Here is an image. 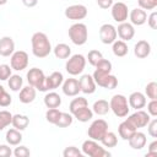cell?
<instances>
[{
    "mask_svg": "<svg viewBox=\"0 0 157 157\" xmlns=\"http://www.w3.org/2000/svg\"><path fill=\"white\" fill-rule=\"evenodd\" d=\"M4 91H5V88H4V86H1V85H0V94H1V93H2Z\"/></svg>",
    "mask_w": 157,
    "mask_h": 157,
    "instance_id": "obj_54",
    "label": "cell"
},
{
    "mask_svg": "<svg viewBox=\"0 0 157 157\" xmlns=\"http://www.w3.org/2000/svg\"><path fill=\"white\" fill-rule=\"evenodd\" d=\"M145 96H147L150 99H157V83L155 81H151L146 85Z\"/></svg>",
    "mask_w": 157,
    "mask_h": 157,
    "instance_id": "obj_39",
    "label": "cell"
},
{
    "mask_svg": "<svg viewBox=\"0 0 157 157\" xmlns=\"http://www.w3.org/2000/svg\"><path fill=\"white\" fill-rule=\"evenodd\" d=\"M129 20L132 26H142L144 23H146L147 13L145 10L140 7H135L129 12Z\"/></svg>",
    "mask_w": 157,
    "mask_h": 157,
    "instance_id": "obj_17",
    "label": "cell"
},
{
    "mask_svg": "<svg viewBox=\"0 0 157 157\" xmlns=\"http://www.w3.org/2000/svg\"><path fill=\"white\" fill-rule=\"evenodd\" d=\"M112 50H113V54L118 58H123L128 54L129 52V48H128V44L126 42L121 40V39H115L113 43H112Z\"/></svg>",
    "mask_w": 157,
    "mask_h": 157,
    "instance_id": "obj_26",
    "label": "cell"
},
{
    "mask_svg": "<svg viewBox=\"0 0 157 157\" xmlns=\"http://www.w3.org/2000/svg\"><path fill=\"white\" fill-rule=\"evenodd\" d=\"M12 114L9 110H0V131L11 125Z\"/></svg>",
    "mask_w": 157,
    "mask_h": 157,
    "instance_id": "obj_37",
    "label": "cell"
},
{
    "mask_svg": "<svg viewBox=\"0 0 157 157\" xmlns=\"http://www.w3.org/2000/svg\"><path fill=\"white\" fill-rule=\"evenodd\" d=\"M12 103V97L10 96L9 92L4 91L1 94H0V107H9L10 104Z\"/></svg>",
    "mask_w": 157,
    "mask_h": 157,
    "instance_id": "obj_46",
    "label": "cell"
},
{
    "mask_svg": "<svg viewBox=\"0 0 157 157\" xmlns=\"http://www.w3.org/2000/svg\"><path fill=\"white\" fill-rule=\"evenodd\" d=\"M64 81V76L60 71H53L49 76L45 77V86H47V91H52L55 88H59L63 85Z\"/></svg>",
    "mask_w": 157,
    "mask_h": 157,
    "instance_id": "obj_19",
    "label": "cell"
},
{
    "mask_svg": "<svg viewBox=\"0 0 157 157\" xmlns=\"http://www.w3.org/2000/svg\"><path fill=\"white\" fill-rule=\"evenodd\" d=\"M29 124V118L27 115H23V114H15L12 115V121H11V125L20 130V131H23Z\"/></svg>",
    "mask_w": 157,
    "mask_h": 157,
    "instance_id": "obj_28",
    "label": "cell"
},
{
    "mask_svg": "<svg viewBox=\"0 0 157 157\" xmlns=\"http://www.w3.org/2000/svg\"><path fill=\"white\" fill-rule=\"evenodd\" d=\"M92 77L97 86L103 87L105 90H114L118 86V78L114 75H112V72L107 74V72H101L98 70H94Z\"/></svg>",
    "mask_w": 157,
    "mask_h": 157,
    "instance_id": "obj_7",
    "label": "cell"
},
{
    "mask_svg": "<svg viewBox=\"0 0 157 157\" xmlns=\"http://www.w3.org/2000/svg\"><path fill=\"white\" fill-rule=\"evenodd\" d=\"M7 85H9V88H10L11 91H13V92H20V90H21L22 86H23V78H22L20 75H17V74L11 75V76L9 77V80H7Z\"/></svg>",
    "mask_w": 157,
    "mask_h": 157,
    "instance_id": "obj_32",
    "label": "cell"
},
{
    "mask_svg": "<svg viewBox=\"0 0 157 157\" xmlns=\"http://www.w3.org/2000/svg\"><path fill=\"white\" fill-rule=\"evenodd\" d=\"M101 59H103V54H102L99 50H97V49H92V50L88 52L87 58H86V61H88L90 65L96 66L97 63H98Z\"/></svg>",
    "mask_w": 157,
    "mask_h": 157,
    "instance_id": "obj_36",
    "label": "cell"
},
{
    "mask_svg": "<svg viewBox=\"0 0 157 157\" xmlns=\"http://www.w3.org/2000/svg\"><path fill=\"white\" fill-rule=\"evenodd\" d=\"M5 139H6V142L11 146H17L21 144L22 141V134L20 130L15 129V128H11L6 131V135H5Z\"/></svg>",
    "mask_w": 157,
    "mask_h": 157,
    "instance_id": "obj_27",
    "label": "cell"
},
{
    "mask_svg": "<svg viewBox=\"0 0 157 157\" xmlns=\"http://www.w3.org/2000/svg\"><path fill=\"white\" fill-rule=\"evenodd\" d=\"M88 105V101L85 98V97H76L74 98L71 102H70V105H69V110L71 114H74L76 110L83 108V107H87Z\"/></svg>",
    "mask_w": 157,
    "mask_h": 157,
    "instance_id": "obj_33",
    "label": "cell"
},
{
    "mask_svg": "<svg viewBox=\"0 0 157 157\" xmlns=\"http://www.w3.org/2000/svg\"><path fill=\"white\" fill-rule=\"evenodd\" d=\"M81 151L83 155L90 156V157H108V156H110V152L108 150H105L103 146H101L98 144V141L92 140V139H88L82 142Z\"/></svg>",
    "mask_w": 157,
    "mask_h": 157,
    "instance_id": "obj_4",
    "label": "cell"
},
{
    "mask_svg": "<svg viewBox=\"0 0 157 157\" xmlns=\"http://www.w3.org/2000/svg\"><path fill=\"white\" fill-rule=\"evenodd\" d=\"M117 34L119 36V38L124 42H129L134 38L135 36V28L130 22H121L118 25L117 28Z\"/></svg>",
    "mask_w": 157,
    "mask_h": 157,
    "instance_id": "obj_15",
    "label": "cell"
},
{
    "mask_svg": "<svg viewBox=\"0 0 157 157\" xmlns=\"http://www.w3.org/2000/svg\"><path fill=\"white\" fill-rule=\"evenodd\" d=\"M60 113H61V112H60L58 108H48V110L45 112V119H47V121L55 125V123H56L58 119H59Z\"/></svg>",
    "mask_w": 157,
    "mask_h": 157,
    "instance_id": "obj_38",
    "label": "cell"
},
{
    "mask_svg": "<svg viewBox=\"0 0 157 157\" xmlns=\"http://www.w3.org/2000/svg\"><path fill=\"white\" fill-rule=\"evenodd\" d=\"M15 52V42L10 36H5L0 38V55L1 56H11Z\"/></svg>",
    "mask_w": 157,
    "mask_h": 157,
    "instance_id": "obj_22",
    "label": "cell"
},
{
    "mask_svg": "<svg viewBox=\"0 0 157 157\" xmlns=\"http://www.w3.org/2000/svg\"><path fill=\"white\" fill-rule=\"evenodd\" d=\"M109 108L110 110L114 113V115H117L118 118H125L129 115V103H128V98L124 94H114L110 98L109 102Z\"/></svg>",
    "mask_w": 157,
    "mask_h": 157,
    "instance_id": "obj_3",
    "label": "cell"
},
{
    "mask_svg": "<svg viewBox=\"0 0 157 157\" xmlns=\"http://www.w3.org/2000/svg\"><path fill=\"white\" fill-rule=\"evenodd\" d=\"M147 25L150 26V28L152 29H156L157 28V12L156 11H152L150 13V16L147 17Z\"/></svg>",
    "mask_w": 157,
    "mask_h": 157,
    "instance_id": "obj_48",
    "label": "cell"
},
{
    "mask_svg": "<svg viewBox=\"0 0 157 157\" xmlns=\"http://www.w3.org/2000/svg\"><path fill=\"white\" fill-rule=\"evenodd\" d=\"M146 156H157V140H153L148 145V151H147Z\"/></svg>",
    "mask_w": 157,
    "mask_h": 157,
    "instance_id": "obj_50",
    "label": "cell"
},
{
    "mask_svg": "<svg viewBox=\"0 0 157 157\" xmlns=\"http://www.w3.org/2000/svg\"><path fill=\"white\" fill-rule=\"evenodd\" d=\"M74 121V115L71 113H66V112H61L59 115L58 121L55 123V125L58 128H67L72 124Z\"/></svg>",
    "mask_w": 157,
    "mask_h": 157,
    "instance_id": "obj_34",
    "label": "cell"
},
{
    "mask_svg": "<svg viewBox=\"0 0 157 157\" xmlns=\"http://www.w3.org/2000/svg\"><path fill=\"white\" fill-rule=\"evenodd\" d=\"M99 142H102L103 147H108V148L115 147L118 144V136L113 131H107V134L103 136V139Z\"/></svg>",
    "mask_w": 157,
    "mask_h": 157,
    "instance_id": "obj_35",
    "label": "cell"
},
{
    "mask_svg": "<svg viewBox=\"0 0 157 157\" xmlns=\"http://www.w3.org/2000/svg\"><path fill=\"white\" fill-rule=\"evenodd\" d=\"M6 2H7V0H0V6H1V5H5Z\"/></svg>",
    "mask_w": 157,
    "mask_h": 157,
    "instance_id": "obj_53",
    "label": "cell"
},
{
    "mask_svg": "<svg viewBox=\"0 0 157 157\" xmlns=\"http://www.w3.org/2000/svg\"><path fill=\"white\" fill-rule=\"evenodd\" d=\"M128 103H129V107L135 110L142 109L146 105V96L139 91L132 92L128 98Z\"/></svg>",
    "mask_w": 157,
    "mask_h": 157,
    "instance_id": "obj_18",
    "label": "cell"
},
{
    "mask_svg": "<svg viewBox=\"0 0 157 157\" xmlns=\"http://www.w3.org/2000/svg\"><path fill=\"white\" fill-rule=\"evenodd\" d=\"M22 2L27 7H34L38 4V0H22Z\"/></svg>",
    "mask_w": 157,
    "mask_h": 157,
    "instance_id": "obj_52",
    "label": "cell"
},
{
    "mask_svg": "<svg viewBox=\"0 0 157 157\" xmlns=\"http://www.w3.org/2000/svg\"><path fill=\"white\" fill-rule=\"evenodd\" d=\"M36 96H37V90L33 86L28 85V86H25L20 90L18 99L23 104H29L36 99Z\"/></svg>",
    "mask_w": 157,
    "mask_h": 157,
    "instance_id": "obj_20",
    "label": "cell"
},
{
    "mask_svg": "<svg viewBox=\"0 0 157 157\" xmlns=\"http://www.w3.org/2000/svg\"><path fill=\"white\" fill-rule=\"evenodd\" d=\"M86 66V58L82 54H74L67 58L65 64V70L71 76L81 75Z\"/></svg>",
    "mask_w": 157,
    "mask_h": 157,
    "instance_id": "obj_5",
    "label": "cell"
},
{
    "mask_svg": "<svg viewBox=\"0 0 157 157\" xmlns=\"http://www.w3.org/2000/svg\"><path fill=\"white\" fill-rule=\"evenodd\" d=\"M117 37V28L112 23H104L99 27V39L103 44H112Z\"/></svg>",
    "mask_w": 157,
    "mask_h": 157,
    "instance_id": "obj_13",
    "label": "cell"
},
{
    "mask_svg": "<svg viewBox=\"0 0 157 157\" xmlns=\"http://www.w3.org/2000/svg\"><path fill=\"white\" fill-rule=\"evenodd\" d=\"M31 44H32V53L36 58H39V59L47 58L53 52L50 40H49L48 36L43 32L33 33V36L31 38Z\"/></svg>",
    "mask_w": 157,
    "mask_h": 157,
    "instance_id": "obj_1",
    "label": "cell"
},
{
    "mask_svg": "<svg viewBox=\"0 0 157 157\" xmlns=\"http://www.w3.org/2000/svg\"><path fill=\"white\" fill-rule=\"evenodd\" d=\"M78 83H80L81 92H83L85 94H92V93H94L96 87H97V85H96L92 75H90V74L82 75L78 78Z\"/></svg>",
    "mask_w": 157,
    "mask_h": 157,
    "instance_id": "obj_16",
    "label": "cell"
},
{
    "mask_svg": "<svg viewBox=\"0 0 157 157\" xmlns=\"http://www.w3.org/2000/svg\"><path fill=\"white\" fill-rule=\"evenodd\" d=\"M44 104L47 108H59L61 105V97L54 91H48V93L44 96Z\"/></svg>",
    "mask_w": 157,
    "mask_h": 157,
    "instance_id": "obj_25",
    "label": "cell"
},
{
    "mask_svg": "<svg viewBox=\"0 0 157 157\" xmlns=\"http://www.w3.org/2000/svg\"><path fill=\"white\" fill-rule=\"evenodd\" d=\"M136 131V129L125 119L124 121H121L118 126V132H119V136L123 139V140H129L131 137V135Z\"/></svg>",
    "mask_w": 157,
    "mask_h": 157,
    "instance_id": "obj_24",
    "label": "cell"
},
{
    "mask_svg": "<svg viewBox=\"0 0 157 157\" xmlns=\"http://www.w3.org/2000/svg\"><path fill=\"white\" fill-rule=\"evenodd\" d=\"M12 155L15 157H28V156H31V151L27 146L17 145V147L12 151Z\"/></svg>",
    "mask_w": 157,
    "mask_h": 157,
    "instance_id": "obj_42",
    "label": "cell"
},
{
    "mask_svg": "<svg viewBox=\"0 0 157 157\" xmlns=\"http://www.w3.org/2000/svg\"><path fill=\"white\" fill-rule=\"evenodd\" d=\"M28 54L25 50H16L10 56V66L15 71H22L28 66Z\"/></svg>",
    "mask_w": 157,
    "mask_h": 157,
    "instance_id": "obj_9",
    "label": "cell"
},
{
    "mask_svg": "<svg viewBox=\"0 0 157 157\" xmlns=\"http://www.w3.org/2000/svg\"><path fill=\"white\" fill-rule=\"evenodd\" d=\"M109 110H110L109 102L105 99H98L92 105V112H93V114H97V115H105V114H108Z\"/></svg>",
    "mask_w": 157,
    "mask_h": 157,
    "instance_id": "obj_30",
    "label": "cell"
},
{
    "mask_svg": "<svg viewBox=\"0 0 157 157\" xmlns=\"http://www.w3.org/2000/svg\"><path fill=\"white\" fill-rule=\"evenodd\" d=\"M107 131H108V123L104 119H96L88 126L87 135H88V139H92L99 142L103 139V136L107 134Z\"/></svg>",
    "mask_w": 157,
    "mask_h": 157,
    "instance_id": "obj_8",
    "label": "cell"
},
{
    "mask_svg": "<svg viewBox=\"0 0 157 157\" xmlns=\"http://www.w3.org/2000/svg\"><path fill=\"white\" fill-rule=\"evenodd\" d=\"M110 13H112V17H113V20L115 22H118V23L125 22L129 18V9H128V5L125 2H121V1L113 2L112 7H110Z\"/></svg>",
    "mask_w": 157,
    "mask_h": 157,
    "instance_id": "obj_11",
    "label": "cell"
},
{
    "mask_svg": "<svg viewBox=\"0 0 157 157\" xmlns=\"http://www.w3.org/2000/svg\"><path fill=\"white\" fill-rule=\"evenodd\" d=\"M97 1V5L101 7V9H103V10H108V9H110L112 7V5H113V0H96Z\"/></svg>",
    "mask_w": 157,
    "mask_h": 157,
    "instance_id": "obj_51",
    "label": "cell"
},
{
    "mask_svg": "<svg viewBox=\"0 0 157 157\" xmlns=\"http://www.w3.org/2000/svg\"><path fill=\"white\" fill-rule=\"evenodd\" d=\"M150 53H151V45H150V43H148L147 40H145V39L139 40V42L134 45V54H135V56L139 58V59H145V58H147V56L150 55Z\"/></svg>",
    "mask_w": 157,
    "mask_h": 157,
    "instance_id": "obj_23",
    "label": "cell"
},
{
    "mask_svg": "<svg viewBox=\"0 0 157 157\" xmlns=\"http://www.w3.org/2000/svg\"><path fill=\"white\" fill-rule=\"evenodd\" d=\"M70 40L75 45H83L88 39V29L87 26L82 22H76L69 27L67 31Z\"/></svg>",
    "mask_w": 157,
    "mask_h": 157,
    "instance_id": "obj_2",
    "label": "cell"
},
{
    "mask_svg": "<svg viewBox=\"0 0 157 157\" xmlns=\"http://www.w3.org/2000/svg\"><path fill=\"white\" fill-rule=\"evenodd\" d=\"M72 115H74V118H76L78 121H81V123H87L88 120H91V119L93 118V112H92V109L88 108V105H87V107H83V108L76 110Z\"/></svg>",
    "mask_w": 157,
    "mask_h": 157,
    "instance_id": "obj_31",
    "label": "cell"
},
{
    "mask_svg": "<svg viewBox=\"0 0 157 157\" xmlns=\"http://www.w3.org/2000/svg\"><path fill=\"white\" fill-rule=\"evenodd\" d=\"M65 17L69 18V20H74V21H80V20H83L87 13H88V10L85 5L82 4H74V5H70L65 9Z\"/></svg>",
    "mask_w": 157,
    "mask_h": 157,
    "instance_id": "obj_12",
    "label": "cell"
},
{
    "mask_svg": "<svg viewBox=\"0 0 157 157\" xmlns=\"http://www.w3.org/2000/svg\"><path fill=\"white\" fill-rule=\"evenodd\" d=\"M12 75V69L7 64L0 65V81H7L9 77Z\"/></svg>",
    "mask_w": 157,
    "mask_h": 157,
    "instance_id": "obj_43",
    "label": "cell"
},
{
    "mask_svg": "<svg viewBox=\"0 0 157 157\" xmlns=\"http://www.w3.org/2000/svg\"><path fill=\"white\" fill-rule=\"evenodd\" d=\"M27 77V82L28 85L33 86L36 90L40 91V92H47V86H45V75L43 72L42 69L38 67H32L27 71L26 74Z\"/></svg>",
    "mask_w": 157,
    "mask_h": 157,
    "instance_id": "obj_6",
    "label": "cell"
},
{
    "mask_svg": "<svg viewBox=\"0 0 157 157\" xmlns=\"http://www.w3.org/2000/svg\"><path fill=\"white\" fill-rule=\"evenodd\" d=\"M82 151H80L76 146H69L63 151L64 157H82Z\"/></svg>",
    "mask_w": 157,
    "mask_h": 157,
    "instance_id": "obj_41",
    "label": "cell"
},
{
    "mask_svg": "<svg viewBox=\"0 0 157 157\" xmlns=\"http://www.w3.org/2000/svg\"><path fill=\"white\" fill-rule=\"evenodd\" d=\"M126 120H128L136 130H139V129H141V128H145V126L148 124V121L151 120V117H150V114H148L147 112H145V110H142V109H139V110H136L135 113L130 114V115L126 118Z\"/></svg>",
    "mask_w": 157,
    "mask_h": 157,
    "instance_id": "obj_10",
    "label": "cell"
},
{
    "mask_svg": "<svg viewBox=\"0 0 157 157\" xmlns=\"http://www.w3.org/2000/svg\"><path fill=\"white\" fill-rule=\"evenodd\" d=\"M53 53L56 59H67L71 55V48L65 43H59L53 48Z\"/></svg>",
    "mask_w": 157,
    "mask_h": 157,
    "instance_id": "obj_29",
    "label": "cell"
},
{
    "mask_svg": "<svg viewBox=\"0 0 157 157\" xmlns=\"http://www.w3.org/2000/svg\"><path fill=\"white\" fill-rule=\"evenodd\" d=\"M12 156V150L9 145H0V157H10Z\"/></svg>",
    "mask_w": 157,
    "mask_h": 157,
    "instance_id": "obj_49",
    "label": "cell"
},
{
    "mask_svg": "<svg viewBox=\"0 0 157 157\" xmlns=\"http://www.w3.org/2000/svg\"><path fill=\"white\" fill-rule=\"evenodd\" d=\"M137 5L142 10H155L157 7V0H137Z\"/></svg>",
    "mask_w": 157,
    "mask_h": 157,
    "instance_id": "obj_44",
    "label": "cell"
},
{
    "mask_svg": "<svg viewBox=\"0 0 157 157\" xmlns=\"http://www.w3.org/2000/svg\"><path fill=\"white\" fill-rule=\"evenodd\" d=\"M147 113L150 117H157V99H151L147 103Z\"/></svg>",
    "mask_w": 157,
    "mask_h": 157,
    "instance_id": "obj_47",
    "label": "cell"
},
{
    "mask_svg": "<svg viewBox=\"0 0 157 157\" xmlns=\"http://www.w3.org/2000/svg\"><path fill=\"white\" fill-rule=\"evenodd\" d=\"M128 141H129V146L132 150H141V148H144L146 146L147 139H146V135L144 132L136 130Z\"/></svg>",
    "mask_w": 157,
    "mask_h": 157,
    "instance_id": "obj_21",
    "label": "cell"
},
{
    "mask_svg": "<svg viewBox=\"0 0 157 157\" xmlns=\"http://www.w3.org/2000/svg\"><path fill=\"white\" fill-rule=\"evenodd\" d=\"M96 70L101 71V72H107V74H110L112 72V63L107 59H101L97 65H96Z\"/></svg>",
    "mask_w": 157,
    "mask_h": 157,
    "instance_id": "obj_40",
    "label": "cell"
},
{
    "mask_svg": "<svg viewBox=\"0 0 157 157\" xmlns=\"http://www.w3.org/2000/svg\"><path fill=\"white\" fill-rule=\"evenodd\" d=\"M146 126H147V132H148V135L156 139V137H157V119L153 117V119H151Z\"/></svg>",
    "mask_w": 157,
    "mask_h": 157,
    "instance_id": "obj_45",
    "label": "cell"
},
{
    "mask_svg": "<svg viewBox=\"0 0 157 157\" xmlns=\"http://www.w3.org/2000/svg\"><path fill=\"white\" fill-rule=\"evenodd\" d=\"M61 90H63V93L65 96H67V97H76L81 92L78 80L74 78V77L64 80L63 85H61Z\"/></svg>",
    "mask_w": 157,
    "mask_h": 157,
    "instance_id": "obj_14",
    "label": "cell"
}]
</instances>
